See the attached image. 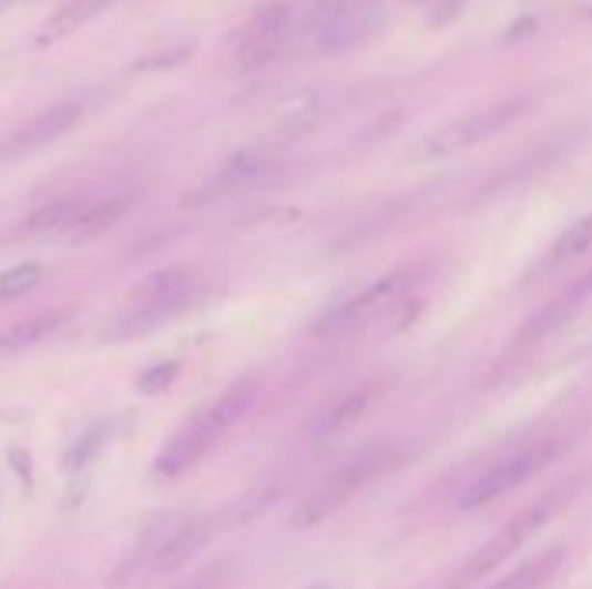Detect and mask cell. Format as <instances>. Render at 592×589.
<instances>
[{"label": "cell", "instance_id": "obj_9", "mask_svg": "<svg viewBox=\"0 0 592 589\" xmlns=\"http://www.w3.org/2000/svg\"><path fill=\"white\" fill-rule=\"evenodd\" d=\"M551 507H554V496L541 499L538 507H530L527 514H520L510 527H502L489 545H482V548H478V551L468 558L465 569H461V576L455 579V589H465V586L478 582L482 576H489L492 569H499L506 558H510V555L533 535V530H538V527L551 517Z\"/></svg>", "mask_w": 592, "mask_h": 589}, {"label": "cell", "instance_id": "obj_12", "mask_svg": "<svg viewBox=\"0 0 592 589\" xmlns=\"http://www.w3.org/2000/svg\"><path fill=\"white\" fill-rule=\"evenodd\" d=\"M135 205L132 191H115L104 194V199H88V205L80 209V215L73 219V226L60 236L63 243H88L104 236L111 226H119V219Z\"/></svg>", "mask_w": 592, "mask_h": 589}, {"label": "cell", "instance_id": "obj_18", "mask_svg": "<svg viewBox=\"0 0 592 589\" xmlns=\"http://www.w3.org/2000/svg\"><path fill=\"white\" fill-rule=\"evenodd\" d=\"M592 250V212L575 219L572 226H565V233H561L551 250H548V264L558 267V264H569V261H579L582 254H589Z\"/></svg>", "mask_w": 592, "mask_h": 589}, {"label": "cell", "instance_id": "obj_1", "mask_svg": "<svg viewBox=\"0 0 592 589\" xmlns=\"http://www.w3.org/2000/svg\"><path fill=\"white\" fill-rule=\"evenodd\" d=\"M419 277H422L419 264H402V267L385 271L371 285H364L350 298L326 308V313L313 323V336H319V341H344V336H354L375 323L402 326L399 313H406L412 305L409 295L416 292Z\"/></svg>", "mask_w": 592, "mask_h": 589}, {"label": "cell", "instance_id": "obj_16", "mask_svg": "<svg viewBox=\"0 0 592 589\" xmlns=\"http://www.w3.org/2000/svg\"><path fill=\"white\" fill-rule=\"evenodd\" d=\"M63 319H67L63 313H42V316H28L21 323L4 326L0 329V360L39 347L42 341H49V336L63 326Z\"/></svg>", "mask_w": 592, "mask_h": 589}, {"label": "cell", "instance_id": "obj_7", "mask_svg": "<svg viewBox=\"0 0 592 589\" xmlns=\"http://www.w3.org/2000/svg\"><path fill=\"white\" fill-rule=\"evenodd\" d=\"M523 108H527L523 98H502V101H492L486 108L465 111V115L443 122L437 132L427 135V143H422V156L440 160V156H455V153L474 150L478 143H489L492 135H499L502 129H510L523 115Z\"/></svg>", "mask_w": 592, "mask_h": 589}, {"label": "cell", "instance_id": "obj_14", "mask_svg": "<svg viewBox=\"0 0 592 589\" xmlns=\"http://www.w3.org/2000/svg\"><path fill=\"white\" fill-rule=\"evenodd\" d=\"M111 8V0H67L60 11H52L35 32V42L39 45H49V42H60V39H70L73 32H80L83 24L94 21L101 11Z\"/></svg>", "mask_w": 592, "mask_h": 589}, {"label": "cell", "instance_id": "obj_10", "mask_svg": "<svg viewBox=\"0 0 592 589\" xmlns=\"http://www.w3.org/2000/svg\"><path fill=\"white\" fill-rule=\"evenodd\" d=\"M378 396H381V382H360L350 392H344V396H336L313 419V437L316 440H329V437L347 434L350 427L360 424L364 413H368L378 403Z\"/></svg>", "mask_w": 592, "mask_h": 589}, {"label": "cell", "instance_id": "obj_19", "mask_svg": "<svg viewBox=\"0 0 592 589\" xmlns=\"http://www.w3.org/2000/svg\"><path fill=\"white\" fill-rule=\"evenodd\" d=\"M558 558H561V551L554 548V551H548V555H538V558H530V562H523V566H517L513 572H506L499 582H492L489 589H533L541 579H544V572L548 569H554L558 566Z\"/></svg>", "mask_w": 592, "mask_h": 589}, {"label": "cell", "instance_id": "obj_17", "mask_svg": "<svg viewBox=\"0 0 592 589\" xmlns=\"http://www.w3.org/2000/svg\"><path fill=\"white\" fill-rule=\"evenodd\" d=\"M88 205V199H55L42 209H35L32 215H28L24 222V233L28 236H55L60 240L70 226L73 219L80 215V209Z\"/></svg>", "mask_w": 592, "mask_h": 589}, {"label": "cell", "instance_id": "obj_4", "mask_svg": "<svg viewBox=\"0 0 592 589\" xmlns=\"http://www.w3.org/2000/svg\"><path fill=\"white\" fill-rule=\"evenodd\" d=\"M218 530H222V517H197L177 527L156 530V535L139 548L132 562L119 569V582H139V579L150 582V579L174 576L218 535Z\"/></svg>", "mask_w": 592, "mask_h": 589}, {"label": "cell", "instance_id": "obj_20", "mask_svg": "<svg viewBox=\"0 0 592 589\" xmlns=\"http://www.w3.org/2000/svg\"><path fill=\"white\" fill-rule=\"evenodd\" d=\"M42 277H45V271L39 264H18V267L4 271V274H0V302L35 292L42 285Z\"/></svg>", "mask_w": 592, "mask_h": 589}, {"label": "cell", "instance_id": "obj_6", "mask_svg": "<svg viewBox=\"0 0 592 589\" xmlns=\"http://www.w3.org/2000/svg\"><path fill=\"white\" fill-rule=\"evenodd\" d=\"M302 14L305 8H298L295 0H277V4H267L264 11L253 14L233 49L236 67L261 70L280 60L295 45V39H302Z\"/></svg>", "mask_w": 592, "mask_h": 589}, {"label": "cell", "instance_id": "obj_13", "mask_svg": "<svg viewBox=\"0 0 592 589\" xmlns=\"http://www.w3.org/2000/svg\"><path fill=\"white\" fill-rule=\"evenodd\" d=\"M277 174V163L267 153H239L233 163H225L218 177L212 181V191L218 194H236V191H249L261 187Z\"/></svg>", "mask_w": 592, "mask_h": 589}, {"label": "cell", "instance_id": "obj_2", "mask_svg": "<svg viewBox=\"0 0 592 589\" xmlns=\"http://www.w3.org/2000/svg\"><path fill=\"white\" fill-rule=\"evenodd\" d=\"M253 399H257V382H239L233 388H225L218 399H212L205 409H197L187 424L163 444V451L153 461V471L163 475V479H174V475L197 465L249 413Z\"/></svg>", "mask_w": 592, "mask_h": 589}, {"label": "cell", "instance_id": "obj_3", "mask_svg": "<svg viewBox=\"0 0 592 589\" xmlns=\"http://www.w3.org/2000/svg\"><path fill=\"white\" fill-rule=\"evenodd\" d=\"M402 458V451L395 444H371L357 451L350 461H344L336 471H329L326 479L316 486V492L308 496L298 514H295V527H313V524H323L326 517H333L336 510L344 507L350 496H357L364 486H371L375 479Z\"/></svg>", "mask_w": 592, "mask_h": 589}, {"label": "cell", "instance_id": "obj_23", "mask_svg": "<svg viewBox=\"0 0 592 589\" xmlns=\"http://www.w3.org/2000/svg\"><path fill=\"white\" fill-rule=\"evenodd\" d=\"M11 4H14V0H0V11H8Z\"/></svg>", "mask_w": 592, "mask_h": 589}, {"label": "cell", "instance_id": "obj_5", "mask_svg": "<svg viewBox=\"0 0 592 589\" xmlns=\"http://www.w3.org/2000/svg\"><path fill=\"white\" fill-rule=\"evenodd\" d=\"M554 440H533L527 447H517V451H510L506 458L492 461L489 468H482L474 475V479L458 492L455 499V510L458 514H474V510H482L489 507V502L502 499L506 492H513L520 489L527 479H533L551 458H554Z\"/></svg>", "mask_w": 592, "mask_h": 589}, {"label": "cell", "instance_id": "obj_11", "mask_svg": "<svg viewBox=\"0 0 592 589\" xmlns=\"http://www.w3.org/2000/svg\"><path fill=\"white\" fill-rule=\"evenodd\" d=\"M83 115L80 104H55L49 111H42V115H35L32 122H28L24 129H18L8 143H4V156H21V153H35L49 143H55L60 135H67Z\"/></svg>", "mask_w": 592, "mask_h": 589}, {"label": "cell", "instance_id": "obj_8", "mask_svg": "<svg viewBox=\"0 0 592 589\" xmlns=\"http://www.w3.org/2000/svg\"><path fill=\"white\" fill-rule=\"evenodd\" d=\"M371 35V14L357 0H319L302 14V39L319 52H347Z\"/></svg>", "mask_w": 592, "mask_h": 589}, {"label": "cell", "instance_id": "obj_22", "mask_svg": "<svg viewBox=\"0 0 592 589\" xmlns=\"http://www.w3.org/2000/svg\"><path fill=\"white\" fill-rule=\"evenodd\" d=\"M215 579H218V569L212 566V569H205V572H194L187 582H181V586H174V589H215Z\"/></svg>", "mask_w": 592, "mask_h": 589}, {"label": "cell", "instance_id": "obj_15", "mask_svg": "<svg viewBox=\"0 0 592 589\" xmlns=\"http://www.w3.org/2000/svg\"><path fill=\"white\" fill-rule=\"evenodd\" d=\"M191 288H194V274L187 267H163V271L146 274L143 282L129 292V302H177V305H187Z\"/></svg>", "mask_w": 592, "mask_h": 589}, {"label": "cell", "instance_id": "obj_21", "mask_svg": "<svg viewBox=\"0 0 592 589\" xmlns=\"http://www.w3.org/2000/svg\"><path fill=\"white\" fill-rule=\"evenodd\" d=\"M181 375V364L177 360H160L153 364V368H146L143 375H139V392H146V396H160V392H166Z\"/></svg>", "mask_w": 592, "mask_h": 589}]
</instances>
